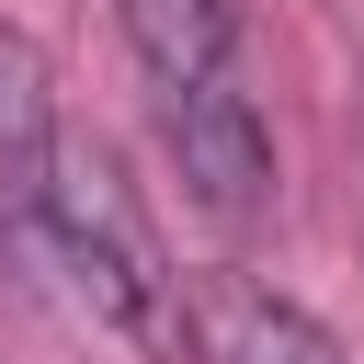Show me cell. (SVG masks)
Instances as JSON below:
<instances>
[{
  "label": "cell",
  "instance_id": "obj_3",
  "mask_svg": "<svg viewBox=\"0 0 364 364\" xmlns=\"http://www.w3.org/2000/svg\"><path fill=\"white\" fill-rule=\"evenodd\" d=\"M182 364H353L296 296H273L262 273H239V262H205V273H182V341H171Z\"/></svg>",
  "mask_w": 364,
  "mask_h": 364
},
{
  "label": "cell",
  "instance_id": "obj_4",
  "mask_svg": "<svg viewBox=\"0 0 364 364\" xmlns=\"http://www.w3.org/2000/svg\"><path fill=\"white\" fill-rule=\"evenodd\" d=\"M57 159H68V136H57L46 46H34L23 23H0V250H11V262L34 250V228H46V205H57Z\"/></svg>",
  "mask_w": 364,
  "mask_h": 364
},
{
  "label": "cell",
  "instance_id": "obj_1",
  "mask_svg": "<svg viewBox=\"0 0 364 364\" xmlns=\"http://www.w3.org/2000/svg\"><path fill=\"white\" fill-rule=\"evenodd\" d=\"M23 262H34V284H57L91 330L148 341V353L182 341V273L159 262L148 205H136V182H125L114 148H68V159H57V205H46V228H34Z\"/></svg>",
  "mask_w": 364,
  "mask_h": 364
},
{
  "label": "cell",
  "instance_id": "obj_5",
  "mask_svg": "<svg viewBox=\"0 0 364 364\" xmlns=\"http://www.w3.org/2000/svg\"><path fill=\"white\" fill-rule=\"evenodd\" d=\"M114 11H125V46L148 57L159 91H193V80L239 68V0H114Z\"/></svg>",
  "mask_w": 364,
  "mask_h": 364
},
{
  "label": "cell",
  "instance_id": "obj_2",
  "mask_svg": "<svg viewBox=\"0 0 364 364\" xmlns=\"http://www.w3.org/2000/svg\"><path fill=\"white\" fill-rule=\"evenodd\" d=\"M159 125H171L182 193H193L205 216L250 228V216L273 205V136H262V114H250L239 68H228V80H193V91H159Z\"/></svg>",
  "mask_w": 364,
  "mask_h": 364
}]
</instances>
